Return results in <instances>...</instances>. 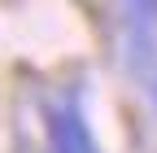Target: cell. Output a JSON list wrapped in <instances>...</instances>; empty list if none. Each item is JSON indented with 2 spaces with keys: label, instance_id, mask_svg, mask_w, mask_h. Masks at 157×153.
I'll list each match as a JSON object with an SVG mask.
<instances>
[{
  "label": "cell",
  "instance_id": "obj_1",
  "mask_svg": "<svg viewBox=\"0 0 157 153\" xmlns=\"http://www.w3.org/2000/svg\"><path fill=\"white\" fill-rule=\"evenodd\" d=\"M44 123H48V144L52 153H96V140L87 131L83 118V105H78V92H66L44 109Z\"/></svg>",
  "mask_w": 157,
  "mask_h": 153
},
{
  "label": "cell",
  "instance_id": "obj_2",
  "mask_svg": "<svg viewBox=\"0 0 157 153\" xmlns=\"http://www.w3.org/2000/svg\"><path fill=\"white\" fill-rule=\"evenodd\" d=\"M153 96H157V83H153Z\"/></svg>",
  "mask_w": 157,
  "mask_h": 153
}]
</instances>
